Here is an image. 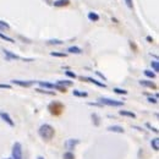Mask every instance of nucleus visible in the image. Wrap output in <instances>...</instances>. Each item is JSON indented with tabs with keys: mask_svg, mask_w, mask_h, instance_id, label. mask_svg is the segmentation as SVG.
<instances>
[{
	"mask_svg": "<svg viewBox=\"0 0 159 159\" xmlns=\"http://www.w3.org/2000/svg\"><path fill=\"white\" fill-rule=\"evenodd\" d=\"M38 133H39V136L43 139L50 141L55 136V129L51 125H49V124H43V125L38 129Z\"/></svg>",
	"mask_w": 159,
	"mask_h": 159,
	"instance_id": "nucleus-1",
	"label": "nucleus"
},
{
	"mask_svg": "<svg viewBox=\"0 0 159 159\" xmlns=\"http://www.w3.org/2000/svg\"><path fill=\"white\" fill-rule=\"evenodd\" d=\"M65 110V105L61 102L54 100V102H50L48 104V112L53 115V116H59L64 113Z\"/></svg>",
	"mask_w": 159,
	"mask_h": 159,
	"instance_id": "nucleus-2",
	"label": "nucleus"
},
{
	"mask_svg": "<svg viewBox=\"0 0 159 159\" xmlns=\"http://www.w3.org/2000/svg\"><path fill=\"white\" fill-rule=\"evenodd\" d=\"M98 103H100L102 105H108V107H122L124 105L122 100H116V99H112L107 97H100L98 99Z\"/></svg>",
	"mask_w": 159,
	"mask_h": 159,
	"instance_id": "nucleus-3",
	"label": "nucleus"
},
{
	"mask_svg": "<svg viewBox=\"0 0 159 159\" xmlns=\"http://www.w3.org/2000/svg\"><path fill=\"white\" fill-rule=\"evenodd\" d=\"M12 158L11 159H23L22 155V145L20 142H15L12 146Z\"/></svg>",
	"mask_w": 159,
	"mask_h": 159,
	"instance_id": "nucleus-4",
	"label": "nucleus"
},
{
	"mask_svg": "<svg viewBox=\"0 0 159 159\" xmlns=\"http://www.w3.org/2000/svg\"><path fill=\"white\" fill-rule=\"evenodd\" d=\"M3 53H4V54H5V57H6V60H8V61H10V60H22V61H33V59H32V58H28V59L21 58V57H19V55L14 54L12 51H10V50H8V49H3Z\"/></svg>",
	"mask_w": 159,
	"mask_h": 159,
	"instance_id": "nucleus-5",
	"label": "nucleus"
},
{
	"mask_svg": "<svg viewBox=\"0 0 159 159\" xmlns=\"http://www.w3.org/2000/svg\"><path fill=\"white\" fill-rule=\"evenodd\" d=\"M78 143H80L78 138H69V139L65 141V148L69 149V152H71L77 147Z\"/></svg>",
	"mask_w": 159,
	"mask_h": 159,
	"instance_id": "nucleus-6",
	"label": "nucleus"
},
{
	"mask_svg": "<svg viewBox=\"0 0 159 159\" xmlns=\"http://www.w3.org/2000/svg\"><path fill=\"white\" fill-rule=\"evenodd\" d=\"M78 78H80L81 81L91 82V83H93V84H96V86H98V87H100V88H107V84L103 83V82H100V81H98V80H96V78H93V77H90V76H87V77H84V76H80Z\"/></svg>",
	"mask_w": 159,
	"mask_h": 159,
	"instance_id": "nucleus-7",
	"label": "nucleus"
},
{
	"mask_svg": "<svg viewBox=\"0 0 159 159\" xmlns=\"http://www.w3.org/2000/svg\"><path fill=\"white\" fill-rule=\"evenodd\" d=\"M11 83L12 84H16V86H20V87H31L33 83H36V81H25V80H11Z\"/></svg>",
	"mask_w": 159,
	"mask_h": 159,
	"instance_id": "nucleus-8",
	"label": "nucleus"
},
{
	"mask_svg": "<svg viewBox=\"0 0 159 159\" xmlns=\"http://www.w3.org/2000/svg\"><path fill=\"white\" fill-rule=\"evenodd\" d=\"M0 118H2V120L5 121L9 126H11V127L15 126V121L12 120V118H11L8 113H5V112H0Z\"/></svg>",
	"mask_w": 159,
	"mask_h": 159,
	"instance_id": "nucleus-9",
	"label": "nucleus"
},
{
	"mask_svg": "<svg viewBox=\"0 0 159 159\" xmlns=\"http://www.w3.org/2000/svg\"><path fill=\"white\" fill-rule=\"evenodd\" d=\"M138 83L143 87H147V88H151V90H157V84L153 82V81H148V80H141L138 81Z\"/></svg>",
	"mask_w": 159,
	"mask_h": 159,
	"instance_id": "nucleus-10",
	"label": "nucleus"
},
{
	"mask_svg": "<svg viewBox=\"0 0 159 159\" xmlns=\"http://www.w3.org/2000/svg\"><path fill=\"white\" fill-rule=\"evenodd\" d=\"M37 82L41 86L39 88H44V90H54V87H55L54 83H50V82H47V81H37Z\"/></svg>",
	"mask_w": 159,
	"mask_h": 159,
	"instance_id": "nucleus-11",
	"label": "nucleus"
},
{
	"mask_svg": "<svg viewBox=\"0 0 159 159\" xmlns=\"http://www.w3.org/2000/svg\"><path fill=\"white\" fill-rule=\"evenodd\" d=\"M70 3H71V0H55L53 5L55 8H65V6H69Z\"/></svg>",
	"mask_w": 159,
	"mask_h": 159,
	"instance_id": "nucleus-12",
	"label": "nucleus"
},
{
	"mask_svg": "<svg viewBox=\"0 0 159 159\" xmlns=\"http://www.w3.org/2000/svg\"><path fill=\"white\" fill-rule=\"evenodd\" d=\"M108 131H110V132H116V133H124V132H125L124 127L120 126V125H112V126L108 127Z\"/></svg>",
	"mask_w": 159,
	"mask_h": 159,
	"instance_id": "nucleus-13",
	"label": "nucleus"
},
{
	"mask_svg": "<svg viewBox=\"0 0 159 159\" xmlns=\"http://www.w3.org/2000/svg\"><path fill=\"white\" fill-rule=\"evenodd\" d=\"M67 53H70V54H82V49L80 48V47H75V45H72V47H69L67 48Z\"/></svg>",
	"mask_w": 159,
	"mask_h": 159,
	"instance_id": "nucleus-14",
	"label": "nucleus"
},
{
	"mask_svg": "<svg viewBox=\"0 0 159 159\" xmlns=\"http://www.w3.org/2000/svg\"><path fill=\"white\" fill-rule=\"evenodd\" d=\"M57 84L67 88V87H71V86L74 84V82H72V81H70V80H59V81H57Z\"/></svg>",
	"mask_w": 159,
	"mask_h": 159,
	"instance_id": "nucleus-15",
	"label": "nucleus"
},
{
	"mask_svg": "<svg viewBox=\"0 0 159 159\" xmlns=\"http://www.w3.org/2000/svg\"><path fill=\"white\" fill-rule=\"evenodd\" d=\"M119 114L121 116H127V118H131V119H136V114L130 112V110H119Z\"/></svg>",
	"mask_w": 159,
	"mask_h": 159,
	"instance_id": "nucleus-16",
	"label": "nucleus"
},
{
	"mask_svg": "<svg viewBox=\"0 0 159 159\" xmlns=\"http://www.w3.org/2000/svg\"><path fill=\"white\" fill-rule=\"evenodd\" d=\"M99 15L97 14V12H88V20L90 21H92V22H97V21H99Z\"/></svg>",
	"mask_w": 159,
	"mask_h": 159,
	"instance_id": "nucleus-17",
	"label": "nucleus"
},
{
	"mask_svg": "<svg viewBox=\"0 0 159 159\" xmlns=\"http://www.w3.org/2000/svg\"><path fill=\"white\" fill-rule=\"evenodd\" d=\"M151 146H152V148H153L155 152L159 151V138H158V137H155V138H153V139L151 141Z\"/></svg>",
	"mask_w": 159,
	"mask_h": 159,
	"instance_id": "nucleus-18",
	"label": "nucleus"
},
{
	"mask_svg": "<svg viewBox=\"0 0 159 159\" xmlns=\"http://www.w3.org/2000/svg\"><path fill=\"white\" fill-rule=\"evenodd\" d=\"M36 92L43 93V94H48V96H55V92L49 91V90H44V88H36Z\"/></svg>",
	"mask_w": 159,
	"mask_h": 159,
	"instance_id": "nucleus-19",
	"label": "nucleus"
},
{
	"mask_svg": "<svg viewBox=\"0 0 159 159\" xmlns=\"http://www.w3.org/2000/svg\"><path fill=\"white\" fill-rule=\"evenodd\" d=\"M113 91H114V93L121 94V96H126V94H127V91H126V90H122V88H119V87H114Z\"/></svg>",
	"mask_w": 159,
	"mask_h": 159,
	"instance_id": "nucleus-20",
	"label": "nucleus"
},
{
	"mask_svg": "<svg viewBox=\"0 0 159 159\" xmlns=\"http://www.w3.org/2000/svg\"><path fill=\"white\" fill-rule=\"evenodd\" d=\"M151 66H152V69H153V72H154V74H158V72H159V63H158V60L152 61V63H151Z\"/></svg>",
	"mask_w": 159,
	"mask_h": 159,
	"instance_id": "nucleus-21",
	"label": "nucleus"
},
{
	"mask_svg": "<svg viewBox=\"0 0 159 159\" xmlns=\"http://www.w3.org/2000/svg\"><path fill=\"white\" fill-rule=\"evenodd\" d=\"M72 94H74L75 97H82V98H86V97L88 96V93H87V92H80L78 90H74Z\"/></svg>",
	"mask_w": 159,
	"mask_h": 159,
	"instance_id": "nucleus-22",
	"label": "nucleus"
},
{
	"mask_svg": "<svg viewBox=\"0 0 159 159\" xmlns=\"http://www.w3.org/2000/svg\"><path fill=\"white\" fill-rule=\"evenodd\" d=\"M64 42L63 41H60V39H50V41H48V44L49 45H61Z\"/></svg>",
	"mask_w": 159,
	"mask_h": 159,
	"instance_id": "nucleus-23",
	"label": "nucleus"
},
{
	"mask_svg": "<svg viewBox=\"0 0 159 159\" xmlns=\"http://www.w3.org/2000/svg\"><path fill=\"white\" fill-rule=\"evenodd\" d=\"M143 74L148 77V78H155V76H157V74H154L153 71H151V70H145V71H143Z\"/></svg>",
	"mask_w": 159,
	"mask_h": 159,
	"instance_id": "nucleus-24",
	"label": "nucleus"
},
{
	"mask_svg": "<svg viewBox=\"0 0 159 159\" xmlns=\"http://www.w3.org/2000/svg\"><path fill=\"white\" fill-rule=\"evenodd\" d=\"M50 55L51 57H57V58H66L67 54H65V53H59V51H51Z\"/></svg>",
	"mask_w": 159,
	"mask_h": 159,
	"instance_id": "nucleus-25",
	"label": "nucleus"
},
{
	"mask_svg": "<svg viewBox=\"0 0 159 159\" xmlns=\"http://www.w3.org/2000/svg\"><path fill=\"white\" fill-rule=\"evenodd\" d=\"M0 38L4 39V41H6V42H9V43H15V41H14L11 37H8L6 34H4V33H2V32H0Z\"/></svg>",
	"mask_w": 159,
	"mask_h": 159,
	"instance_id": "nucleus-26",
	"label": "nucleus"
},
{
	"mask_svg": "<svg viewBox=\"0 0 159 159\" xmlns=\"http://www.w3.org/2000/svg\"><path fill=\"white\" fill-rule=\"evenodd\" d=\"M91 116H92V119H93V124H94V125H96V126H99V125H100L99 116H98V115H97L96 113H93V114H92Z\"/></svg>",
	"mask_w": 159,
	"mask_h": 159,
	"instance_id": "nucleus-27",
	"label": "nucleus"
},
{
	"mask_svg": "<svg viewBox=\"0 0 159 159\" xmlns=\"http://www.w3.org/2000/svg\"><path fill=\"white\" fill-rule=\"evenodd\" d=\"M63 159H76V158H75V154L72 152H66V153H64Z\"/></svg>",
	"mask_w": 159,
	"mask_h": 159,
	"instance_id": "nucleus-28",
	"label": "nucleus"
},
{
	"mask_svg": "<svg viewBox=\"0 0 159 159\" xmlns=\"http://www.w3.org/2000/svg\"><path fill=\"white\" fill-rule=\"evenodd\" d=\"M54 90H57V91H59V92H61V93H66V92H67V88H65V87H63V86H59V84H57V83H55Z\"/></svg>",
	"mask_w": 159,
	"mask_h": 159,
	"instance_id": "nucleus-29",
	"label": "nucleus"
},
{
	"mask_svg": "<svg viewBox=\"0 0 159 159\" xmlns=\"http://www.w3.org/2000/svg\"><path fill=\"white\" fill-rule=\"evenodd\" d=\"M65 75L67 76V77H70V78H77V75L75 74V72H72V71H70V70H67V71H65Z\"/></svg>",
	"mask_w": 159,
	"mask_h": 159,
	"instance_id": "nucleus-30",
	"label": "nucleus"
},
{
	"mask_svg": "<svg viewBox=\"0 0 159 159\" xmlns=\"http://www.w3.org/2000/svg\"><path fill=\"white\" fill-rule=\"evenodd\" d=\"M129 44H130V48H131L135 53H137V51H138V47H137V44H136L133 41H129Z\"/></svg>",
	"mask_w": 159,
	"mask_h": 159,
	"instance_id": "nucleus-31",
	"label": "nucleus"
},
{
	"mask_svg": "<svg viewBox=\"0 0 159 159\" xmlns=\"http://www.w3.org/2000/svg\"><path fill=\"white\" fill-rule=\"evenodd\" d=\"M0 29H10V25L6 23L5 21H2V20H0Z\"/></svg>",
	"mask_w": 159,
	"mask_h": 159,
	"instance_id": "nucleus-32",
	"label": "nucleus"
},
{
	"mask_svg": "<svg viewBox=\"0 0 159 159\" xmlns=\"http://www.w3.org/2000/svg\"><path fill=\"white\" fill-rule=\"evenodd\" d=\"M124 2H125V4H126V6L129 8V9H133V2L132 0H124Z\"/></svg>",
	"mask_w": 159,
	"mask_h": 159,
	"instance_id": "nucleus-33",
	"label": "nucleus"
},
{
	"mask_svg": "<svg viewBox=\"0 0 159 159\" xmlns=\"http://www.w3.org/2000/svg\"><path fill=\"white\" fill-rule=\"evenodd\" d=\"M147 100H148L149 103H153V104H157V103H158V98H155V97H148Z\"/></svg>",
	"mask_w": 159,
	"mask_h": 159,
	"instance_id": "nucleus-34",
	"label": "nucleus"
},
{
	"mask_svg": "<svg viewBox=\"0 0 159 159\" xmlns=\"http://www.w3.org/2000/svg\"><path fill=\"white\" fill-rule=\"evenodd\" d=\"M0 88H4V90H11V84H6V83H0Z\"/></svg>",
	"mask_w": 159,
	"mask_h": 159,
	"instance_id": "nucleus-35",
	"label": "nucleus"
},
{
	"mask_svg": "<svg viewBox=\"0 0 159 159\" xmlns=\"http://www.w3.org/2000/svg\"><path fill=\"white\" fill-rule=\"evenodd\" d=\"M88 105H93V107H103V105L100 104V103H88Z\"/></svg>",
	"mask_w": 159,
	"mask_h": 159,
	"instance_id": "nucleus-36",
	"label": "nucleus"
},
{
	"mask_svg": "<svg viewBox=\"0 0 159 159\" xmlns=\"http://www.w3.org/2000/svg\"><path fill=\"white\" fill-rule=\"evenodd\" d=\"M96 74H97V75H98V76H99V77H100L102 80H104V81H105V80H107V77H105V76H104L103 74H100L99 71H96Z\"/></svg>",
	"mask_w": 159,
	"mask_h": 159,
	"instance_id": "nucleus-37",
	"label": "nucleus"
},
{
	"mask_svg": "<svg viewBox=\"0 0 159 159\" xmlns=\"http://www.w3.org/2000/svg\"><path fill=\"white\" fill-rule=\"evenodd\" d=\"M147 127H149V129H151V130H152V131H154V132H155V133H158V130H157V129H155V127H152V126H151V125H149V124H147Z\"/></svg>",
	"mask_w": 159,
	"mask_h": 159,
	"instance_id": "nucleus-38",
	"label": "nucleus"
},
{
	"mask_svg": "<svg viewBox=\"0 0 159 159\" xmlns=\"http://www.w3.org/2000/svg\"><path fill=\"white\" fill-rule=\"evenodd\" d=\"M146 39H147V42H149V43H153V38H152L151 36H147V37H146Z\"/></svg>",
	"mask_w": 159,
	"mask_h": 159,
	"instance_id": "nucleus-39",
	"label": "nucleus"
},
{
	"mask_svg": "<svg viewBox=\"0 0 159 159\" xmlns=\"http://www.w3.org/2000/svg\"><path fill=\"white\" fill-rule=\"evenodd\" d=\"M112 21H113V22H115V23H119V22H118V20H116V19H114V17L112 19Z\"/></svg>",
	"mask_w": 159,
	"mask_h": 159,
	"instance_id": "nucleus-40",
	"label": "nucleus"
},
{
	"mask_svg": "<svg viewBox=\"0 0 159 159\" xmlns=\"http://www.w3.org/2000/svg\"><path fill=\"white\" fill-rule=\"evenodd\" d=\"M38 159H44V158L43 157H38Z\"/></svg>",
	"mask_w": 159,
	"mask_h": 159,
	"instance_id": "nucleus-41",
	"label": "nucleus"
},
{
	"mask_svg": "<svg viewBox=\"0 0 159 159\" xmlns=\"http://www.w3.org/2000/svg\"><path fill=\"white\" fill-rule=\"evenodd\" d=\"M47 2H51V0H47Z\"/></svg>",
	"mask_w": 159,
	"mask_h": 159,
	"instance_id": "nucleus-42",
	"label": "nucleus"
},
{
	"mask_svg": "<svg viewBox=\"0 0 159 159\" xmlns=\"http://www.w3.org/2000/svg\"><path fill=\"white\" fill-rule=\"evenodd\" d=\"M6 159H11V158H6Z\"/></svg>",
	"mask_w": 159,
	"mask_h": 159,
	"instance_id": "nucleus-43",
	"label": "nucleus"
}]
</instances>
